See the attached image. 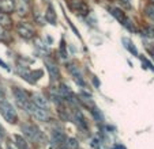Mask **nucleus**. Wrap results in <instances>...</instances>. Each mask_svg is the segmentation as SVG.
I'll list each match as a JSON object with an SVG mask.
<instances>
[{
    "mask_svg": "<svg viewBox=\"0 0 154 149\" xmlns=\"http://www.w3.org/2000/svg\"><path fill=\"white\" fill-rule=\"evenodd\" d=\"M15 141H17V146L19 149H29V145H27L26 140L23 137H20V136H15Z\"/></svg>",
    "mask_w": 154,
    "mask_h": 149,
    "instance_id": "obj_17",
    "label": "nucleus"
},
{
    "mask_svg": "<svg viewBox=\"0 0 154 149\" xmlns=\"http://www.w3.org/2000/svg\"><path fill=\"white\" fill-rule=\"evenodd\" d=\"M15 11L19 15H26L29 12V6L26 0H17L15 1Z\"/></svg>",
    "mask_w": 154,
    "mask_h": 149,
    "instance_id": "obj_11",
    "label": "nucleus"
},
{
    "mask_svg": "<svg viewBox=\"0 0 154 149\" xmlns=\"http://www.w3.org/2000/svg\"><path fill=\"white\" fill-rule=\"evenodd\" d=\"M45 66H47V71H48V73H49V76H51V79H52V80H57V79L60 77L59 66L56 65L53 61L47 60V61H45Z\"/></svg>",
    "mask_w": 154,
    "mask_h": 149,
    "instance_id": "obj_8",
    "label": "nucleus"
},
{
    "mask_svg": "<svg viewBox=\"0 0 154 149\" xmlns=\"http://www.w3.org/2000/svg\"><path fill=\"white\" fill-rule=\"evenodd\" d=\"M64 145H66V149H79V142L75 138H67Z\"/></svg>",
    "mask_w": 154,
    "mask_h": 149,
    "instance_id": "obj_16",
    "label": "nucleus"
},
{
    "mask_svg": "<svg viewBox=\"0 0 154 149\" xmlns=\"http://www.w3.org/2000/svg\"><path fill=\"white\" fill-rule=\"evenodd\" d=\"M44 19L47 20L48 23H51V25H56V12L55 10H53V7L48 6V8L45 10V14H44Z\"/></svg>",
    "mask_w": 154,
    "mask_h": 149,
    "instance_id": "obj_12",
    "label": "nucleus"
},
{
    "mask_svg": "<svg viewBox=\"0 0 154 149\" xmlns=\"http://www.w3.org/2000/svg\"><path fill=\"white\" fill-rule=\"evenodd\" d=\"M22 132H23V134L26 136L27 138H30V140L41 141V132L34 126V125H29V123L23 125V126H22Z\"/></svg>",
    "mask_w": 154,
    "mask_h": 149,
    "instance_id": "obj_6",
    "label": "nucleus"
},
{
    "mask_svg": "<svg viewBox=\"0 0 154 149\" xmlns=\"http://www.w3.org/2000/svg\"><path fill=\"white\" fill-rule=\"evenodd\" d=\"M23 110L26 112H29L34 119L40 121V122H48V121H49V112H48V110L41 109V107H38L37 104H34L30 101L26 103V106H25Z\"/></svg>",
    "mask_w": 154,
    "mask_h": 149,
    "instance_id": "obj_1",
    "label": "nucleus"
},
{
    "mask_svg": "<svg viewBox=\"0 0 154 149\" xmlns=\"http://www.w3.org/2000/svg\"><path fill=\"white\" fill-rule=\"evenodd\" d=\"M2 101H4V89H3V87L0 86V102Z\"/></svg>",
    "mask_w": 154,
    "mask_h": 149,
    "instance_id": "obj_23",
    "label": "nucleus"
},
{
    "mask_svg": "<svg viewBox=\"0 0 154 149\" xmlns=\"http://www.w3.org/2000/svg\"><path fill=\"white\" fill-rule=\"evenodd\" d=\"M0 65L3 66V68H4V69H7V71H10V68H8V66H7V65H6V63H3V61H2V60H0Z\"/></svg>",
    "mask_w": 154,
    "mask_h": 149,
    "instance_id": "obj_24",
    "label": "nucleus"
},
{
    "mask_svg": "<svg viewBox=\"0 0 154 149\" xmlns=\"http://www.w3.org/2000/svg\"><path fill=\"white\" fill-rule=\"evenodd\" d=\"M123 43H124V48L127 49L130 53H132L134 56H138V50L137 48H135V45L132 42H131V39H128V38H123Z\"/></svg>",
    "mask_w": 154,
    "mask_h": 149,
    "instance_id": "obj_15",
    "label": "nucleus"
},
{
    "mask_svg": "<svg viewBox=\"0 0 154 149\" xmlns=\"http://www.w3.org/2000/svg\"><path fill=\"white\" fill-rule=\"evenodd\" d=\"M17 31L23 39H32V38H34V34H35L33 26L29 25V23H26V22H19L18 23L17 25Z\"/></svg>",
    "mask_w": 154,
    "mask_h": 149,
    "instance_id": "obj_4",
    "label": "nucleus"
},
{
    "mask_svg": "<svg viewBox=\"0 0 154 149\" xmlns=\"http://www.w3.org/2000/svg\"><path fill=\"white\" fill-rule=\"evenodd\" d=\"M146 14H147L149 18H151V19L154 20V6H153V4L146 7Z\"/></svg>",
    "mask_w": 154,
    "mask_h": 149,
    "instance_id": "obj_20",
    "label": "nucleus"
},
{
    "mask_svg": "<svg viewBox=\"0 0 154 149\" xmlns=\"http://www.w3.org/2000/svg\"><path fill=\"white\" fill-rule=\"evenodd\" d=\"M0 26L6 30H10L12 27V19L10 18L8 14L0 11Z\"/></svg>",
    "mask_w": 154,
    "mask_h": 149,
    "instance_id": "obj_10",
    "label": "nucleus"
},
{
    "mask_svg": "<svg viewBox=\"0 0 154 149\" xmlns=\"http://www.w3.org/2000/svg\"><path fill=\"white\" fill-rule=\"evenodd\" d=\"M66 140H67L66 134H64L63 132H60V130H55V132L52 133V141L55 144H57V145H63V144H66Z\"/></svg>",
    "mask_w": 154,
    "mask_h": 149,
    "instance_id": "obj_13",
    "label": "nucleus"
},
{
    "mask_svg": "<svg viewBox=\"0 0 154 149\" xmlns=\"http://www.w3.org/2000/svg\"><path fill=\"white\" fill-rule=\"evenodd\" d=\"M68 7L74 14L79 15V16H86L90 12V8L85 3L83 0H70L68 1Z\"/></svg>",
    "mask_w": 154,
    "mask_h": 149,
    "instance_id": "obj_3",
    "label": "nucleus"
},
{
    "mask_svg": "<svg viewBox=\"0 0 154 149\" xmlns=\"http://www.w3.org/2000/svg\"><path fill=\"white\" fill-rule=\"evenodd\" d=\"M12 95H14V99L17 102V104L20 109H25L26 103L29 102V96H27V92L23 91L19 87H12Z\"/></svg>",
    "mask_w": 154,
    "mask_h": 149,
    "instance_id": "obj_5",
    "label": "nucleus"
},
{
    "mask_svg": "<svg viewBox=\"0 0 154 149\" xmlns=\"http://www.w3.org/2000/svg\"><path fill=\"white\" fill-rule=\"evenodd\" d=\"M0 114L8 123H12V125L18 123V112L10 102L7 101L0 102Z\"/></svg>",
    "mask_w": 154,
    "mask_h": 149,
    "instance_id": "obj_2",
    "label": "nucleus"
},
{
    "mask_svg": "<svg viewBox=\"0 0 154 149\" xmlns=\"http://www.w3.org/2000/svg\"><path fill=\"white\" fill-rule=\"evenodd\" d=\"M32 102H33L34 104H37L38 107H41V109L49 110V102H48V99L44 96L42 94H33Z\"/></svg>",
    "mask_w": 154,
    "mask_h": 149,
    "instance_id": "obj_7",
    "label": "nucleus"
},
{
    "mask_svg": "<svg viewBox=\"0 0 154 149\" xmlns=\"http://www.w3.org/2000/svg\"><path fill=\"white\" fill-rule=\"evenodd\" d=\"M0 11L6 14L15 11V0H0Z\"/></svg>",
    "mask_w": 154,
    "mask_h": 149,
    "instance_id": "obj_9",
    "label": "nucleus"
},
{
    "mask_svg": "<svg viewBox=\"0 0 154 149\" xmlns=\"http://www.w3.org/2000/svg\"><path fill=\"white\" fill-rule=\"evenodd\" d=\"M93 83H94V84H96V87H100V83H98V80H97V79H96V77H94V79H93Z\"/></svg>",
    "mask_w": 154,
    "mask_h": 149,
    "instance_id": "obj_25",
    "label": "nucleus"
},
{
    "mask_svg": "<svg viewBox=\"0 0 154 149\" xmlns=\"http://www.w3.org/2000/svg\"><path fill=\"white\" fill-rule=\"evenodd\" d=\"M6 145H7V149H19V148L17 146V144L12 142V141H8Z\"/></svg>",
    "mask_w": 154,
    "mask_h": 149,
    "instance_id": "obj_21",
    "label": "nucleus"
},
{
    "mask_svg": "<svg viewBox=\"0 0 154 149\" xmlns=\"http://www.w3.org/2000/svg\"><path fill=\"white\" fill-rule=\"evenodd\" d=\"M59 52H60V56L63 58H67L68 53H67V46L64 43V39H61V42H60V49H59Z\"/></svg>",
    "mask_w": 154,
    "mask_h": 149,
    "instance_id": "obj_18",
    "label": "nucleus"
},
{
    "mask_svg": "<svg viewBox=\"0 0 154 149\" xmlns=\"http://www.w3.org/2000/svg\"><path fill=\"white\" fill-rule=\"evenodd\" d=\"M8 39H10V35L7 34L6 29H3V27L0 26V41H2V42H7Z\"/></svg>",
    "mask_w": 154,
    "mask_h": 149,
    "instance_id": "obj_19",
    "label": "nucleus"
},
{
    "mask_svg": "<svg viewBox=\"0 0 154 149\" xmlns=\"http://www.w3.org/2000/svg\"><path fill=\"white\" fill-rule=\"evenodd\" d=\"M4 137H6V130H4V127L2 126V123H0V141L4 140Z\"/></svg>",
    "mask_w": 154,
    "mask_h": 149,
    "instance_id": "obj_22",
    "label": "nucleus"
},
{
    "mask_svg": "<svg viewBox=\"0 0 154 149\" xmlns=\"http://www.w3.org/2000/svg\"><path fill=\"white\" fill-rule=\"evenodd\" d=\"M59 149H66V148H59Z\"/></svg>",
    "mask_w": 154,
    "mask_h": 149,
    "instance_id": "obj_26",
    "label": "nucleus"
},
{
    "mask_svg": "<svg viewBox=\"0 0 154 149\" xmlns=\"http://www.w3.org/2000/svg\"><path fill=\"white\" fill-rule=\"evenodd\" d=\"M109 12H111V14L113 15V16L116 18V19L119 20L120 23H123V22H124V19L127 18V16H125V14H124V12H123L120 8H115V7H111V8H109Z\"/></svg>",
    "mask_w": 154,
    "mask_h": 149,
    "instance_id": "obj_14",
    "label": "nucleus"
}]
</instances>
